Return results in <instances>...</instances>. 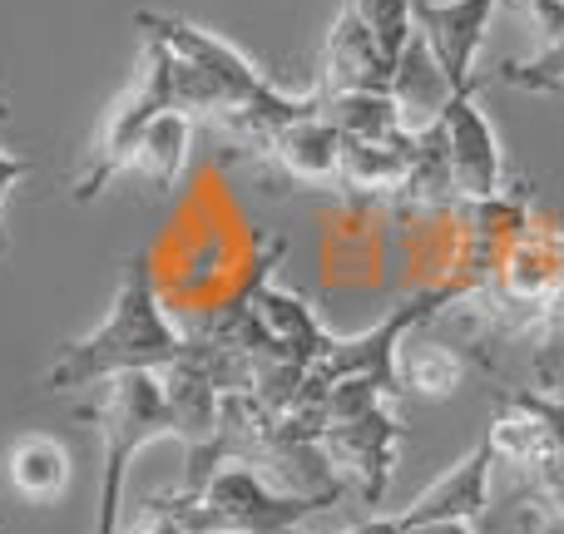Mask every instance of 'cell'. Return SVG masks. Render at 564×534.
<instances>
[{"label": "cell", "instance_id": "1", "mask_svg": "<svg viewBox=\"0 0 564 534\" xmlns=\"http://www.w3.org/2000/svg\"><path fill=\"white\" fill-rule=\"evenodd\" d=\"M178 357H184V331L169 322L144 253H134L115 287V302H109L105 322H99L89 337L59 347L55 367L45 371L40 386H45L50 396H59V391L99 386V381L134 377V371H164V367H174Z\"/></svg>", "mask_w": 564, "mask_h": 534}, {"label": "cell", "instance_id": "2", "mask_svg": "<svg viewBox=\"0 0 564 534\" xmlns=\"http://www.w3.org/2000/svg\"><path fill=\"white\" fill-rule=\"evenodd\" d=\"M564 292V228L525 218L516 228V238L506 243L500 263L490 268V277L480 287L466 292V302H476V322L490 337H540Z\"/></svg>", "mask_w": 564, "mask_h": 534}, {"label": "cell", "instance_id": "3", "mask_svg": "<svg viewBox=\"0 0 564 534\" xmlns=\"http://www.w3.org/2000/svg\"><path fill=\"white\" fill-rule=\"evenodd\" d=\"M99 431V510L95 534H119V505L129 486V460L159 436H169V406L159 371H134L99 386V401L75 411Z\"/></svg>", "mask_w": 564, "mask_h": 534}, {"label": "cell", "instance_id": "4", "mask_svg": "<svg viewBox=\"0 0 564 534\" xmlns=\"http://www.w3.org/2000/svg\"><path fill=\"white\" fill-rule=\"evenodd\" d=\"M174 109H178V85H174L169 45L154 35H144V69H139L134 85L119 95V105L109 109V119H105V129H99L95 149H89L69 198H75V204H95V198L129 168V159H134L139 139L149 134V124L174 115ZM178 115H184V109H178Z\"/></svg>", "mask_w": 564, "mask_h": 534}, {"label": "cell", "instance_id": "5", "mask_svg": "<svg viewBox=\"0 0 564 534\" xmlns=\"http://www.w3.org/2000/svg\"><path fill=\"white\" fill-rule=\"evenodd\" d=\"M198 495L214 505L224 534H288V530H302V520L332 510V500H337L341 490L292 495V490H273L248 466H224Z\"/></svg>", "mask_w": 564, "mask_h": 534}, {"label": "cell", "instance_id": "6", "mask_svg": "<svg viewBox=\"0 0 564 534\" xmlns=\"http://www.w3.org/2000/svg\"><path fill=\"white\" fill-rule=\"evenodd\" d=\"M480 85L456 89L441 109V129H446V154H451V178H456L460 204H490V198L506 194V154H500V139L490 129L486 109H480Z\"/></svg>", "mask_w": 564, "mask_h": 534}, {"label": "cell", "instance_id": "7", "mask_svg": "<svg viewBox=\"0 0 564 534\" xmlns=\"http://www.w3.org/2000/svg\"><path fill=\"white\" fill-rule=\"evenodd\" d=\"M401 436H406L401 421L391 416L387 401H377V406L357 411V416L327 421L317 440H322L332 466L361 486V500H367V505H381V495H387V486H391V466H397Z\"/></svg>", "mask_w": 564, "mask_h": 534}, {"label": "cell", "instance_id": "8", "mask_svg": "<svg viewBox=\"0 0 564 534\" xmlns=\"http://www.w3.org/2000/svg\"><path fill=\"white\" fill-rule=\"evenodd\" d=\"M500 6H506V0H411L416 35L426 40L431 59L441 65L451 89H466L480 79L476 59H480V50H486Z\"/></svg>", "mask_w": 564, "mask_h": 534}, {"label": "cell", "instance_id": "9", "mask_svg": "<svg viewBox=\"0 0 564 534\" xmlns=\"http://www.w3.org/2000/svg\"><path fill=\"white\" fill-rule=\"evenodd\" d=\"M341 149L347 139L322 115H307L273 129L253 149V159L268 168V178L302 188V194H341Z\"/></svg>", "mask_w": 564, "mask_h": 534}, {"label": "cell", "instance_id": "10", "mask_svg": "<svg viewBox=\"0 0 564 534\" xmlns=\"http://www.w3.org/2000/svg\"><path fill=\"white\" fill-rule=\"evenodd\" d=\"M322 75L317 95H341V89H391L397 79V59L381 50V40L361 25V15L351 6H341V15L332 20L327 40H322Z\"/></svg>", "mask_w": 564, "mask_h": 534}, {"label": "cell", "instance_id": "11", "mask_svg": "<svg viewBox=\"0 0 564 534\" xmlns=\"http://www.w3.org/2000/svg\"><path fill=\"white\" fill-rule=\"evenodd\" d=\"M490 476H496V450L480 436L476 450L466 460L446 470L426 495L411 500V510H401V525H476L490 510Z\"/></svg>", "mask_w": 564, "mask_h": 534}, {"label": "cell", "instance_id": "12", "mask_svg": "<svg viewBox=\"0 0 564 534\" xmlns=\"http://www.w3.org/2000/svg\"><path fill=\"white\" fill-rule=\"evenodd\" d=\"M282 263V243L268 248V258H263V272H258L253 282H248V292H253V302H258V317H263V327H268V337L278 341V351L288 361H297V367H317L322 357H327V347H332V331L317 322V312L307 307V302L297 297V292H288V287H273V272Z\"/></svg>", "mask_w": 564, "mask_h": 534}, {"label": "cell", "instance_id": "13", "mask_svg": "<svg viewBox=\"0 0 564 534\" xmlns=\"http://www.w3.org/2000/svg\"><path fill=\"white\" fill-rule=\"evenodd\" d=\"M317 95V89H312ZM317 115L337 129L347 144H406L416 129L406 124L391 89H341V95H317Z\"/></svg>", "mask_w": 564, "mask_h": 534}, {"label": "cell", "instance_id": "14", "mask_svg": "<svg viewBox=\"0 0 564 534\" xmlns=\"http://www.w3.org/2000/svg\"><path fill=\"white\" fill-rule=\"evenodd\" d=\"M0 470H6L10 490H15L20 500H30V505H50V500H59L65 486H69V450L59 446L55 436L30 431V436H20L15 446L6 450Z\"/></svg>", "mask_w": 564, "mask_h": 534}, {"label": "cell", "instance_id": "15", "mask_svg": "<svg viewBox=\"0 0 564 534\" xmlns=\"http://www.w3.org/2000/svg\"><path fill=\"white\" fill-rule=\"evenodd\" d=\"M188 139H194V119L188 115H164L149 124V134L139 139L134 159H129L124 174H139L159 198L174 194V184L184 178V164H188Z\"/></svg>", "mask_w": 564, "mask_h": 534}, {"label": "cell", "instance_id": "16", "mask_svg": "<svg viewBox=\"0 0 564 534\" xmlns=\"http://www.w3.org/2000/svg\"><path fill=\"white\" fill-rule=\"evenodd\" d=\"M466 381V357L451 347H436V341H401L397 351V386L411 391V396H451V391Z\"/></svg>", "mask_w": 564, "mask_h": 534}, {"label": "cell", "instance_id": "17", "mask_svg": "<svg viewBox=\"0 0 564 534\" xmlns=\"http://www.w3.org/2000/svg\"><path fill=\"white\" fill-rule=\"evenodd\" d=\"M119 534H224V525H218L214 505L204 495L174 490V495L149 500L134 525H124Z\"/></svg>", "mask_w": 564, "mask_h": 534}, {"label": "cell", "instance_id": "18", "mask_svg": "<svg viewBox=\"0 0 564 534\" xmlns=\"http://www.w3.org/2000/svg\"><path fill=\"white\" fill-rule=\"evenodd\" d=\"M496 79L500 85L530 89V95H560L564 89V25H560V35L545 40L530 59H510V65H500Z\"/></svg>", "mask_w": 564, "mask_h": 534}, {"label": "cell", "instance_id": "19", "mask_svg": "<svg viewBox=\"0 0 564 534\" xmlns=\"http://www.w3.org/2000/svg\"><path fill=\"white\" fill-rule=\"evenodd\" d=\"M351 10L361 15V25L381 40L391 59L406 55V45L416 40V20H411V0H351Z\"/></svg>", "mask_w": 564, "mask_h": 534}, {"label": "cell", "instance_id": "20", "mask_svg": "<svg viewBox=\"0 0 564 534\" xmlns=\"http://www.w3.org/2000/svg\"><path fill=\"white\" fill-rule=\"evenodd\" d=\"M25 174H30L25 159H15V154H6V149H0V208H6L10 188H15ZM0 258H6V228H0Z\"/></svg>", "mask_w": 564, "mask_h": 534}, {"label": "cell", "instance_id": "21", "mask_svg": "<svg viewBox=\"0 0 564 534\" xmlns=\"http://www.w3.org/2000/svg\"><path fill=\"white\" fill-rule=\"evenodd\" d=\"M288 534H307V530H288ZM347 534H401V520L397 515H371V520H361V525L347 530Z\"/></svg>", "mask_w": 564, "mask_h": 534}, {"label": "cell", "instance_id": "22", "mask_svg": "<svg viewBox=\"0 0 564 534\" xmlns=\"http://www.w3.org/2000/svg\"><path fill=\"white\" fill-rule=\"evenodd\" d=\"M401 534H476L470 525H401Z\"/></svg>", "mask_w": 564, "mask_h": 534}, {"label": "cell", "instance_id": "23", "mask_svg": "<svg viewBox=\"0 0 564 534\" xmlns=\"http://www.w3.org/2000/svg\"><path fill=\"white\" fill-rule=\"evenodd\" d=\"M341 6H351V0H341Z\"/></svg>", "mask_w": 564, "mask_h": 534}, {"label": "cell", "instance_id": "24", "mask_svg": "<svg viewBox=\"0 0 564 534\" xmlns=\"http://www.w3.org/2000/svg\"><path fill=\"white\" fill-rule=\"evenodd\" d=\"M560 6H564V0H560Z\"/></svg>", "mask_w": 564, "mask_h": 534}, {"label": "cell", "instance_id": "25", "mask_svg": "<svg viewBox=\"0 0 564 534\" xmlns=\"http://www.w3.org/2000/svg\"><path fill=\"white\" fill-rule=\"evenodd\" d=\"M506 6H510V0H506Z\"/></svg>", "mask_w": 564, "mask_h": 534}]
</instances>
